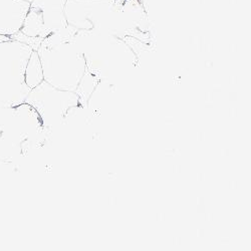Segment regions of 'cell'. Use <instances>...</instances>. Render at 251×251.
Instances as JSON below:
<instances>
[{"instance_id": "6da1fadb", "label": "cell", "mask_w": 251, "mask_h": 251, "mask_svg": "<svg viewBox=\"0 0 251 251\" xmlns=\"http://www.w3.org/2000/svg\"><path fill=\"white\" fill-rule=\"evenodd\" d=\"M67 0H32L22 32L27 36H46L65 28Z\"/></svg>"}, {"instance_id": "7a4b0ae2", "label": "cell", "mask_w": 251, "mask_h": 251, "mask_svg": "<svg viewBox=\"0 0 251 251\" xmlns=\"http://www.w3.org/2000/svg\"><path fill=\"white\" fill-rule=\"evenodd\" d=\"M115 3V0H67L65 16L68 25L88 28L96 20L106 14Z\"/></svg>"}, {"instance_id": "3957f363", "label": "cell", "mask_w": 251, "mask_h": 251, "mask_svg": "<svg viewBox=\"0 0 251 251\" xmlns=\"http://www.w3.org/2000/svg\"><path fill=\"white\" fill-rule=\"evenodd\" d=\"M30 2L26 0H0V35L22 30Z\"/></svg>"}, {"instance_id": "277c9868", "label": "cell", "mask_w": 251, "mask_h": 251, "mask_svg": "<svg viewBox=\"0 0 251 251\" xmlns=\"http://www.w3.org/2000/svg\"><path fill=\"white\" fill-rule=\"evenodd\" d=\"M26 1H28V2H31V1H32V0H26Z\"/></svg>"}]
</instances>
